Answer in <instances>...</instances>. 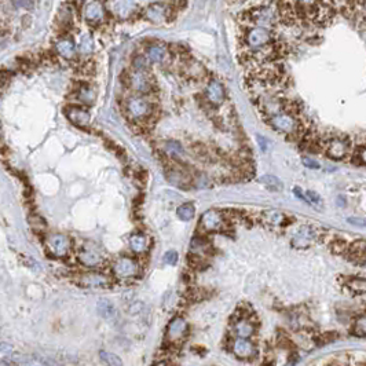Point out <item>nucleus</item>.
I'll return each instance as SVG.
<instances>
[{
	"instance_id": "6e6552de",
	"label": "nucleus",
	"mask_w": 366,
	"mask_h": 366,
	"mask_svg": "<svg viewBox=\"0 0 366 366\" xmlns=\"http://www.w3.org/2000/svg\"><path fill=\"white\" fill-rule=\"evenodd\" d=\"M113 271L119 278L134 277L138 272V264L130 258H120L113 266Z\"/></svg>"
},
{
	"instance_id": "0eeeda50",
	"label": "nucleus",
	"mask_w": 366,
	"mask_h": 366,
	"mask_svg": "<svg viewBox=\"0 0 366 366\" xmlns=\"http://www.w3.org/2000/svg\"><path fill=\"white\" fill-rule=\"evenodd\" d=\"M47 246L51 250V254L62 258L67 254V250L71 248V242H69V238L63 234H54V236L49 237Z\"/></svg>"
},
{
	"instance_id": "cd10ccee",
	"label": "nucleus",
	"mask_w": 366,
	"mask_h": 366,
	"mask_svg": "<svg viewBox=\"0 0 366 366\" xmlns=\"http://www.w3.org/2000/svg\"><path fill=\"white\" fill-rule=\"evenodd\" d=\"M194 205L190 204V202H186V204H182V205L179 207L178 210H176V215H178V218L180 220H185V222H188V220H192L194 218Z\"/></svg>"
},
{
	"instance_id": "c03bdc74",
	"label": "nucleus",
	"mask_w": 366,
	"mask_h": 366,
	"mask_svg": "<svg viewBox=\"0 0 366 366\" xmlns=\"http://www.w3.org/2000/svg\"><path fill=\"white\" fill-rule=\"evenodd\" d=\"M45 366H55V365H54V363H51V362H49V363H47Z\"/></svg>"
},
{
	"instance_id": "393cba45",
	"label": "nucleus",
	"mask_w": 366,
	"mask_h": 366,
	"mask_svg": "<svg viewBox=\"0 0 366 366\" xmlns=\"http://www.w3.org/2000/svg\"><path fill=\"white\" fill-rule=\"evenodd\" d=\"M349 161L355 164V166L366 167V145H363V146H354L353 154H351Z\"/></svg>"
},
{
	"instance_id": "ea45409f",
	"label": "nucleus",
	"mask_w": 366,
	"mask_h": 366,
	"mask_svg": "<svg viewBox=\"0 0 366 366\" xmlns=\"http://www.w3.org/2000/svg\"><path fill=\"white\" fill-rule=\"evenodd\" d=\"M13 3L17 7H25V9H29L32 6L31 0H13Z\"/></svg>"
},
{
	"instance_id": "39448f33",
	"label": "nucleus",
	"mask_w": 366,
	"mask_h": 366,
	"mask_svg": "<svg viewBox=\"0 0 366 366\" xmlns=\"http://www.w3.org/2000/svg\"><path fill=\"white\" fill-rule=\"evenodd\" d=\"M63 112L66 115L67 120L71 121V123H73L75 125H77V127H80V128L88 127L91 116H89V113L85 110L84 107L72 105V106L65 107Z\"/></svg>"
},
{
	"instance_id": "4be33fe9",
	"label": "nucleus",
	"mask_w": 366,
	"mask_h": 366,
	"mask_svg": "<svg viewBox=\"0 0 366 366\" xmlns=\"http://www.w3.org/2000/svg\"><path fill=\"white\" fill-rule=\"evenodd\" d=\"M167 178L171 183H174L175 186H179V188H186L189 185L188 175L185 174L183 171L178 170V168H172V170L168 171Z\"/></svg>"
},
{
	"instance_id": "2eb2a0df",
	"label": "nucleus",
	"mask_w": 366,
	"mask_h": 366,
	"mask_svg": "<svg viewBox=\"0 0 366 366\" xmlns=\"http://www.w3.org/2000/svg\"><path fill=\"white\" fill-rule=\"evenodd\" d=\"M344 288L354 296L366 293V280L361 277H351L344 281Z\"/></svg>"
},
{
	"instance_id": "c85d7f7f",
	"label": "nucleus",
	"mask_w": 366,
	"mask_h": 366,
	"mask_svg": "<svg viewBox=\"0 0 366 366\" xmlns=\"http://www.w3.org/2000/svg\"><path fill=\"white\" fill-rule=\"evenodd\" d=\"M101 359H102L107 366H123V361L120 357H117L116 354L109 353V351H101Z\"/></svg>"
},
{
	"instance_id": "1a4fd4ad",
	"label": "nucleus",
	"mask_w": 366,
	"mask_h": 366,
	"mask_svg": "<svg viewBox=\"0 0 366 366\" xmlns=\"http://www.w3.org/2000/svg\"><path fill=\"white\" fill-rule=\"evenodd\" d=\"M84 18L91 24L102 22L105 19V7L99 0H91L84 6Z\"/></svg>"
},
{
	"instance_id": "9d476101",
	"label": "nucleus",
	"mask_w": 366,
	"mask_h": 366,
	"mask_svg": "<svg viewBox=\"0 0 366 366\" xmlns=\"http://www.w3.org/2000/svg\"><path fill=\"white\" fill-rule=\"evenodd\" d=\"M167 13H168V10H167L166 6L161 5V3H154V5L149 6L146 9L145 18L148 19L149 22L160 25L167 19Z\"/></svg>"
},
{
	"instance_id": "f704fd0d",
	"label": "nucleus",
	"mask_w": 366,
	"mask_h": 366,
	"mask_svg": "<svg viewBox=\"0 0 366 366\" xmlns=\"http://www.w3.org/2000/svg\"><path fill=\"white\" fill-rule=\"evenodd\" d=\"M331 249L333 254L336 255H343L347 252L349 249V245L343 241V240H335V241L331 244Z\"/></svg>"
},
{
	"instance_id": "4c0bfd02",
	"label": "nucleus",
	"mask_w": 366,
	"mask_h": 366,
	"mask_svg": "<svg viewBox=\"0 0 366 366\" xmlns=\"http://www.w3.org/2000/svg\"><path fill=\"white\" fill-rule=\"evenodd\" d=\"M178 262V252L175 250H168L166 255H164V263L170 264V266H175Z\"/></svg>"
},
{
	"instance_id": "c9c22d12",
	"label": "nucleus",
	"mask_w": 366,
	"mask_h": 366,
	"mask_svg": "<svg viewBox=\"0 0 366 366\" xmlns=\"http://www.w3.org/2000/svg\"><path fill=\"white\" fill-rule=\"evenodd\" d=\"M93 47H94V44H93V39H91V36L88 35H84L83 37H81V40H80V51L83 54H88L93 51Z\"/></svg>"
},
{
	"instance_id": "a878e982",
	"label": "nucleus",
	"mask_w": 366,
	"mask_h": 366,
	"mask_svg": "<svg viewBox=\"0 0 366 366\" xmlns=\"http://www.w3.org/2000/svg\"><path fill=\"white\" fill-rule=\"evenodd\" d=\"M260 182L271 192H281L282 190V182L274 175H264L260 178Z\"/></svg>"
},
{
	"instance_id": "7ed1b4c3",
	"label": "nucleus",
	"mask_w": 366,
	"mask_h": 366,
	"mask_svg": "<svg viewBox=\"0 0 366 366\" xmlns=\"http://www.w3.org/2000/svg\"><path fill=\"white\" fill-rule=\"evenodd\" d=\"M127 115L131 120L143 121L148 120L153 115V105L148 98L145 97H132L127 101L125 105Z\"/></svg>"
},
{
	"instance_id": "e433bc0d",
	"label": "nucleus",
	"mask_w": 366,
	"mask_h": 366,
	"mask_svg": "<svg viewBox=\"0 0 366 366\" xmlns=\"http://www.w3.org/2000/svg\"><path fill=\"white\" fill-rule=\"evenodd\" d=\"M132 65H134L135 71L146 72V69H148V62H146V59H145V57H142V55H136V57L132 59Z\"/></svg>"
},
{
	"instance_id": "f8f14e48",
	"label": "nucleus",
	"mask_w": 366,
	"mask_h": 366,
	"mask_svg": "<svg viewBox=\"0 0 366 366\" xmlns=\"http://www.w3.org/2000/svg\"><path fill=\"white\" fill-rule=\"evenodd\" d=\"M207 99L214 105H220L224 101V88L218 80H211L207 85Z\"/></svg>"
},
{
	"instance_id": "c756f323",
	"label": "nucleus",
	"mask_w": 366,
	"mask_h": 366,
	"mask_svg": "<svg viewBox=\"0 0 366 366\" xmlns=\"http://www.w3.org/2000/svg\"><path fill=\"white\" fill-rule=\"evenodd\" d=\"M354 335L359 336V337H365L366 336V314L358 317L354 322V328H353Z\"/></svg>"
},
{
	"instance_id": "37998d69",
	"label": "nucleus",
	"mask_w": 366,
	"mask_h": 366,
	"mask_svg": "<svg viewBox=\"0 0 366 366\" xmlns=\"http://www.w3.org/2000/svg\"><path fill=\"white\" fill-rule=\"evenodd\" d=\"M293 193H295V196H296V197H299L300 200L306 201V196H304L303 192H302V189H300V188H295V189H293Z\"/></svg>"
},
{
	"instance_id": "5701e85b",
	"label": "nucleus",
	"mask_w": 366,
	"mask_h": 366,
	"mask_svg": "<svg viewBox=\"0 0 366 366\" xmlns=\"http://www.w3.org/2000/svg\"><path fill=\"white\" fill-rule=\"evenodd\" d=\"M98 313L106 319H112L116 317V307L110 300L101 299L98 302Z\"/></svg>"
},
{
	"instance_id": "a19ab883",
	"label": "nucleus",
	"mask_w": 366,
	"mask_h": 366,
	"mask_svg": "<svg viewBox=\"0 0 366 366\" xmlns=\"http://www.w3.org/2000/svg\"><path fill=\"white\" fill-rule=\"evenodd\" d=\"M349 222L351 224H355V226H366V220L359 218H349Z\"/></svg>"
},
{
	"instance_id": "9b49d317",
	"label": "nucleus",
	"mask_w": 366,
	"mask_h": 366,
	"mask_svg": "<svg viewBox=\"0 0 366 366\" xmlns=\"http://www.w3.org/2000/svg\"><path fill=\"white\" fill-rule=\"evenodd\" d=\"M233 353L240 358H250L255 355L256 349H255V344L248 339L237 337L233 343Z\"/></svg>"
},
{
	"instance_id": "7c9ffc66",
	"label": "nucleus",
	"mask_w": 366,
	"mask_h": 366,
	"mask_svg": "<svg viewBox=\"0 0 366 366\" xmlns=\"http://www.w3.org/2000/svg\"><path fill=\"white\" fill-rule=\"evenodd\" d=\"M264 220L270 224H281L285 220V216L278 211H266L264 212Z\"/></svg>"
},
{
	"instance_id": "a18cd8bd",
	"label": "nucleus",
	"mask_w": 366,
	"mask_h": 366,
	"mask_svg": "<svg viewBox=\"0 0 366 366\" xmlns=\"http://www.w3.org/2000/svg\"><path fill=\"white\" fill-rule=\"evenodd\" d=\"M365 252H366V245H365Z\"/></svg>"
},
{
	"instance_id": "aec40b11",
	"label": "nucleus",
	"mask_w": 366,
	"mask_h": 366,
	"mask_svg": "<svg viewBox=\"0 0 366 366\" xmlns=\"http://www.w3.org/2000/svg\"><path fill=\"white\" fill-rule=\"evenodd\" d=\"M55 49H57V53L63 57V58H72L73 55H75V43L72 39L69 37H63V39H59L57 41V45H55Z\"/></svg>"
},
{
	"instance_id": "473e14b6",
	"label": "nucleus",
	"mask_w": 366,
	"mask_h": 366,
	"mask_svg": "<svg viewBox=\"0 0 366 366\" xmlns=\"http://www.w3.org/2000/svg\"><path fill=\"white\" fill-rule=\"evenodd\" d=\"M304 196H306V201H307L308 204L317 207V208L322 207V198L318 193L313 192V190H307V192L304 193Z\"/></svg>"
},
{
	"instance_id": "6ab92c4d",
	"label": "nucleus",
	"mask_w": 366,
	"mask_h": 366,
	"mask_svg": "<svg viewBox=\"0 0 366 366\" xmlns=\"http://www.w3.org/2000/svg\"><path fill=\"white\" fill-rule=\"evenodd\" d=\"M79 260L85 267H95L101 263V256L97 250L94 249H84L79 254Z\"/></svg>"
},
{
	"instance_id": "79ce46f5",
	"label": "nucleus",
	"mask_w": 366,
	"mask_h": 366,
	"mask_svg": "<svg viewBox=\"0 0 366 366\" xmlns=\"http://www.w3.org/2000/svg\"><path fill=\"white\" fill-rule=\"evenodd\" d=\"M258 141H259L260 149H262L263 152H266V150H267V139L263 138V136H260V135H258Z\"/></svg>"
},
{
	"instance_id": "4468645a",
	"label": "nucleus",
	"mask_w": 366,
	"mask_h": 366,
	"mask_svg": "<svg viewBox=\"0 0 366 366\" xmlns=\"http://www.w3.org/2000/svg\"><path fill=\"white\" fill-rule=\"evenodd\" d=\"M186 329H188V324H186V321H185L183 318L176 317L170 322L168 329H167V336H168V339L175 341V340L180 339V337L185 336Z\"/></svg>"
},
{
	"instance_id": "a211bd4d",
	"label": "nucleus",
	"mask_w": 366,
	"mask_h": 366,
	"mask_svg": "<svg viewBox=\"0 0 366 366\" xmlns=\"http://www.w3.org/2000/svg\"><path fill=\"white\" fill-rule=\"evenodd\" d=\"M234 332H236L237 337H242V339H248L249 336L254 335L255 326L254 324H250L249 319L246 318H241L234 324Z\"/></svg>"
},
{
	"instance_id": "423d86ee",
	"label": "nucleus",
	"mask_w": 366,
	"mask_h": 366,
	"mask_svg": "<svg viewBox=\"0 0 366 366\" xmlns=\"http://www.w3.org/2000/svg\"><path fill=\"white\" fill-rule=\"evenodd\" d=\"M128 85L132 89H135L136 93L145 94V93H149L152 88V80H150V77L146 72L134 71L128 76Z\"/></svg>"
},
{
	"instance_id": "72a5a7b5",
	"label": "nucleus",
	"mask_w": 366,
	"mask_h": 366,
	"mask_svg": "<svg viewBox=\"0 0 366 366\" xmlns=\"http://www.w3.org/2000/svg\"><path fill=\"white\" fill-rule=\"evenodd\" d=\"M58 24H62V25H67V24H71L72 21V9L69 7V6H66V7H63V9H61V11H59L58 14Z\"/></svg>"
},
{
	"instance_id": "bb28decb",
	"label": "nucleus",
	"mask_w": 366,
	"mask_h": 366,
	"mask_svg": "<svg viewBox=\"0 0 366 366\" xmlns=\"http://www.w3.org/2000/svg\"><path fill=\"white\" fill-rule=\"evenodd\" d=\"M130 245H131V249L136 252V254H142L148 248V241H146V238L141 234H135L130 238Z\"/></svg>"
},
{
	"instance_id": "b1692460",
	"label": "nucleus",
	"mask_w": 366,
	"mask_h": 366,
	"mask_svg": "<svg viewBox=\"0 0 366 366\" xmlns=\"http://www.w3.org/2000/svg\"><path fill=\"white\" fill-rule=\"evenodd\" d=\"M77 99L81 101V102L87 103V105H91L95 101L94 89L88 87L87 84H83L81 87L77 88Z\"/></svg>"
},
{
	"instance_id": "412c9836",
	"label": "nucleus",
	"mask_w": 366,
	"mask_h": 366,
	"mask_svg": "<svg viewBox=\"0 0 366 366\" xmlns=\"http://www.w3.org/2000/svg\"><path fill=\"white\" fill-rule=\"evenodd\" d=\"M146 55L150 62L153 63H160L166 59L167 50L163 44H153L150 45L146 51Z\"/></svg>"
},
{
	"instance_id": "f257e3e1",
	"label": "nucleus",
	"mask_w": 366,
	"mask_h": 366,
	"mask_svg": "<svg viewBox=\"0 0 366 366\" xmlns=\"http://www.w3.org/2000/svg\"><path fill=\"white\" fill-rule=\"evenodd\" d=\"M242 54H254L268 49L276 43L271 29L263 27H246L242 33Z\"/></svg>"
},
{
	"instance_id": "f03ea898",
	"label": "nucleus",
	"mask_w": 366,
	"mask_h": 366,
	"mask_svg": "<svg viewBox=\"0 0 366 366\" xmlns=\"http://www.w3.org/2000/svg\"><path fill=\"white\" fill-rule=\"evenodd\" d=\"M354 142L349 135L333 134L322 136V153L333 161H349Z\"/></svg>"
},
{
	"instance_id": "20e7f679",
	"label": "nucleus",
	"mask_w": 366,
	"mask_h": 366,
	"mask_svg": "<svg viewBox=\"0 0 366 366\" xmlns=\"http://www.w3.org/2000/svg\"><path fill=\"white\" fill-rule=\"evenodd\" d=\"M224 226V219L219 211L210 210L201 216V227L205 232H219Z\"/></svg>"
},
{
	"instance_id": "ddd939ff",
	"label": "nucleus",
	"mask_w": 366,
	"mask_h": 366,
	"mask_svg": "<svg viewBox=\"0 0 366 366\" xmlns=\"http://www.w3.org/2000/svg\"><path fill=\"white\" fill-rule=\"evenodd\" d=\"M80 284L87 288H105L109 285V278L99 272H88L80 277Z\"/></svg>"
},
{
	"instance_id": "f3484780",
	"label": "nucleus",
	"mask_w": 366,
	"mask_h": 366,
	"mask_svg": "<svg viewBox=\"0 0 366 366\" xmlns=\"http://www.w3.org/2000/svg\"><path fill=\"white\" fill-rule=\"evenodd\" d=\"M185 75L193 80H201L205 76V69L197 61H188L185 63Z\"/></svg>"
},
{
	"instance_id": "58836bf2",
	"label": "nucleus",
	"mask_w": 366,
	"mask_h": 366,
	"mask_svg": "<svg viewBox=\"0 0 366 366\" xmlns=\"http://www.w3.org/2000/svg\"><path fill=\"white\" fill-rule=\"evenodd\" d=\"M302 161H303V164L304 167H307V168H311V170H318L319 168V163H318L317 160H314V158H311V157H303L302 158Z\"/></svg>"
},
{
	"instance_id": "dca6fc26",
	"label": "nucleus",
	"mask_w": 366,
	"mask_h": 366,
	"mask_svg": "<svg viewBox=\"0 0 366 366\" xmlns=\"http://www.w3.org/2000/svg\"><path fill=\"white\" fill-rule=\"evenodd\" d=\"M315 232L313 227L310 226H303L299 228V232L296 233L295 238H293V244L296 246H306L315 238Z\"/></svg>"
},
{
	"instance_id": "2f4dec72",
	"label": "nucleus",
	"mask_w": 366,
	"mask_h": 366,
	"mask_svg": "<svg viewBox=\"0 0 366 366\" xmlns=\"http://www.w3.org/2000/svg\"><path fill=\"white\" fill-rule=\"evenodd\" d=\"M166 150L167 153H170L171 156L175 157L183 156V153H185L182 145L179 142H175V141H170V142L166 143Z\"/></svg>"
}]
</instances>
